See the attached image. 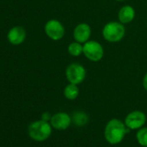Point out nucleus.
<instances>
[{"instance_id":"obj_11","label":"nucleus","mask_w":147,"mask_h":147,"mask_svg":"<svg viewBox=\"0 0 147 147\" xmlns=\"http://www.w3.org/2000/svg\"><path fill=\"white\" fill-rule=\"evenodd\" d=\"M136 17V11L131 5H125L122 6L118 12V19L123 24H131Z\"/></svg>"},{"instance_id":"obj_9","label":"nucleus","mask_w":147,"mask_h":147,"mask_svg":"<svg viewBox=\"0 0 147 147\" xmlns=\"http://www.w3.org/2000/svg\"><path fill=\"white\" fill-rule=\"evenodd\" d=\"M27 33L25 29L23 26L17 25L11 28L7 33V40L8 42L14 46L21 45L26 40Z\"/></svg>"},{"instance_id":"obj_3","label":"nucleus","mask_w":147,"mask_h":147,"mask_svg":"<svg viewBox=\"0 0 147 147\" xmlns=\"http://www.w3.org/2000/svg\"><path fill=\"white\" fill-rule=\"evenodd\" d=\"M30 138L35 141L42 142L48 139L52 133V125L42 119L32 122L28 127Z\"/></svg>"},{"instance_id":"obj_8","label":"nucleus","mask_w":147,"mask_h":147,"mask_svg":"<svg viewBox=\"0 0 147 147\" xmlns=\"http://www.w3.org/2000/svg\"><path fill=\"white\" fill-rule=\"evenodd\" d=\"M92 35V28L87 23L78 24L73 30L74 40L84 44L90 40Z\"/></svg>"},{"instance_id":"obj_12","label":"nucleus","mask_w":147,"mask_h":147,"mask_svg":"<svg viewBox=\"0 0 147 147\" xmlns=\"http://www.w3.org/2000/svg\"><path fill=\"white\" fill-rule=\"evenodd\" d=\"M80 89L78 85L68 83L63 89V95L68 100H75L78 98Z\"/></svg>"},{"instance_id":"obj_18","label":"nucleus","mask_w":147,"mask_h":147,"mask_svg":"<svg viewBox=\"0 0 147 147\" xmlns=\"http://www.w3.org/2000/svg\"><path fill=\"white\" fill-rule=\"evenodd\" d=\"M115 1H117V2H124V1H125V0H115Z\"/></svg>"},{"instance_id":"obj_17","label":"nucleus","mask_w":147,"mask_h":147,"mask_svg":"<svg viewBox=\"0 0 147 147\" xmlns=\"http://www.w3.org/2000/svg\"><path fill=\"white\" fill-rule=\"evenodd\" d=\"M142 85H143V88L145 91H147V73L143 77V81H142Z\"/></svg>"},{"instance_id":"obj_5","label":"nucleus","mask_w":147,"mask_h":147,"mask_svg":"<svg viewBox=\"0 0 147 147\" xmlns=\"http://www.w3.org/2000/svg\"><path fill=\"white\" fill-rule=\"evenodd\" d=\"M103 46L94 40H89L83 44V55L92 62H98L104 57Z\"/></svg>"},{"instance_id":"obj_4","label":"nucleus","mask_w":147,"mask_h":147,"mask_svg":"<svg viewBox=\"0 0 147 147\" xmlns=\"http://www.w3.org/2000/svg\"><path fill=\"white\" fill-rule=\"evenodd\" d=\"M65 76L68 83L80 85L86 79L87 71L83 65L78 62H72L66 67Z\"/></svg>"},{"instance_id":"obj_6","label":"nucleus","mask_w":147,"mask_h":147,"mask_svg":"<svg viewBox=\"0 0 147 147\" xmlns=\"http://www.w3.org/2000/svg\"><path fill=\"white\" fill-rule=\"evenodd\" d=\"M46 36L52 41H60L65 36V27L57 19H50L44 25Z\"/></svg>"},{"instance_id":"obj_13","label":"nucleus","mask_w":147,"mask_h":147,"mask_svg":"<svg viewBox=\"0 0 147 147\" xmlns=\"http://www.w3.org/2000/svg\"><path fill=\"white\" fill-rule=\"evenodd\" d=\"M67 53L73 57H78L83 54V44L74 41L67 45Z\"/></svg>"},{"instance_id":"obj_7","label":"nucleus","mask_w":147,"mask_h":147,"mask_svg":"<svg viewBox=\"0 0 147 147\" xmlns=\"http://www.w3.org/2000/svg\"><path fill=\"white\" fill-rule=\"evenodd\" d=\"M146 122V115L142 111H132L125 119V125L130 130L140 129Z\"/></svg>"},{"instance_id":"obj_15","label":"nucleus","mask_w":147,"mask_h":147,"mask_svg":"<svg viewBox=\"0 0 147 147\" xmlns=\"http://www.w3.org/2000/svg\"><path fill=\"white\" fill-rule=\"evenodd\" d=\"M137 140L144 147H147V127L140 128L137 132Z\"/></svg>"},{"instance_id":"obj_10","label":"nucleus","mask_w":147,"mask_h":147,"mask_svg":"<svg viewBox=\"0 0 147 147\" xmlns=\"http://www.w3.org/2000/svg\"><path fill=\"white\" fill-rule=\"evenodd\" d=\"M72 122V118L65 112H60L52 115L50 119V125L56 130H66L69 127Z\"/></svg>"},{"instance_id":"obj_2","label":"nucleus","mask_w":147,"mask_h":147,"mask_svg":"<svg viewBox=\"0 0 147 147\" xmlns=\"http://www.w3.org/2000/svg\"><path fill=\"white\" fill-rule=\"evenodd\" d=\"M125 24L119 21L108 22L104 25L101 31L103 38L111 43H117L122 41L125 36Z\"/></svg>"},{"instance_id":"obj_1","label":"nucleus","mask_w":147,"mask_h":147,"mask_svg":"<svg viewBox=\"0 0 147 147\" xmlns=\"http://www.w3.org/2000/svg\"><path fill=\"white\" fill-rule=\"evenodd\" d=\"M129 128L126 129L125 123L118 119H112L109 120L105 127V138L111 144H119L123 139L126 132L129 131Z\"/></svg>"},{"instance_id":"obj_14","label":"nucleus","mask_w":147,"mask_h":147,"mask_svg":"<svg viewBox=\"0 0 147 147\" xmlns=\"http://www.w3.org/2000/svg\"><path fill=\"white\" fill-rule=\"evenodd\" d=\"M88 120H89L88 115L82 111H77L73 113L72 121L77 126H83L87 125Z\"/></svg>"},{"instance_id":"obj_16","label":"nucleus","mask_w":147,"mask_h":147,"mask_svg":"<svg viewBox=\"0 0 147 147\" xmlns=\"http://www.w3.org/2000/svg\"><path fill=\"white\" fill-rule=\"evenodd\" d=\"M51 117H52V116H51V114H50L49 113L45 112V113H43L42 114V119H42V120H44V121L49 122V121H50Z\"/></svg>"}]
</instances>
